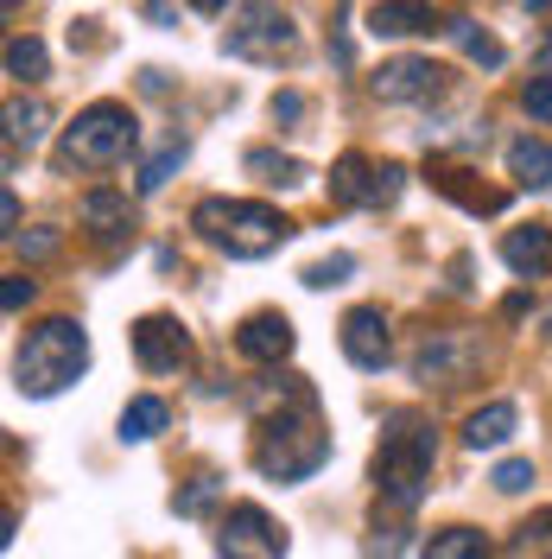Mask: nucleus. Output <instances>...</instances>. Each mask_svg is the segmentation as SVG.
Instances as JSON below:
<instances>
[{
  "label": "nucleus",
  "mask_w": 552,
  "mask_h": 559,
  "mask_svg": "<svg viewBox=\"0 0 552 559\" xmlns=\"http://www.w3.org/2000/svg\"><path fill=\"white\" fill-rule=\"evenodd\" d=\"M248 407H254V471L267 484H305L331 464V426L305 376H267L248 394Z\"/></svg>",
  "instance_id": "nucleus-1"
},
{
  "label": "nucleus",
  "mask_w": 552,
  "mask_h": 559,
  "mask_svg": "<svg viewBox=\"0 0 552 559\" xmlns=\"http://www.w3.org/2000/svg\"><path fill=\"white\" fill-rule=\"evenodd\" d=\"M432 464H439V432H432V419L413 414V407H394V414L381 419V445H375V464H369L375 502L413 515L419 502H425V489H432Z\"/></svg>",
  "instance_id": "nucleus-2"
},
{
  "label": "nucleus",
  "mask_w": 552,
  "mask_h": 559,
  "mask_svg": "<svg viewBox=\"0 0 552 559\" xmlns=\"http://www.w3.org/2000/svg\"><path fill=\"white\" fill-rule=\"evenodd\" d=\"M191 229L229 261H261V254H274L299 236L274 204H254V198H204L191 210Z\"/></svg>",
  "instance_id": "nucleus-3"
},
{
  "label": "nucleus",
  "mask_w": 552,
  "mask_h": 559,
  "mask_svg": "<svg viewBox=\"0 0 552 559\" xmlns=\"http://www.w3.org/2000/svg\"><path fill=\"white\" fill-rule=\"evenodd\" d=\"M89 369V337L76 318H45L26 331V344L13 349V388L33 394V401H51L64 394L70 382H83Z\"/></svg>",
  "instance_id": "nucleus-4"
},
{
  "label": "nucleus",
  "mask_w": 552,
  "mask_h": 559,
  "mask_svg": "<svg viewBox=\"0 0 552 559\" xmlns=\"http://www.w3.org/2000/svg\"><path fill=\"white\" fill-rule=\"evenodd\" d=\"M140 146V121L128 103H89L58 140V173H108Z\"/></svg>",
  "instance_id": "nucleus-5"
},
{
  "label": "nucleus",
  "mask_w": 552,
  "mask_h": 559,
  "mask_svg": "<svg viewBox=\"0 0 552 559\" xmlns=\"http://www.w3.org/2000/svg\"><path fill=\"white\" fill-rule=\"evenodd\" d=\"M223 51L242 58V64H279L292 51V20L279 0H242L229 13V33H223Z\"/></svg>",
  "instance_id": "nucleus-6"
},
{
  "label": "nucleus",
  "mask_w": 552,
  "mask_h": 559,
  "mask_svg": "<svg viewBox=\"0 0 552 559\" xmlns=\"http://www.w3.org/2000/svg\"><path fill=\"white\" fill-rule=\"evenodd\" d=\"M400 191H407V166H394V159L344 153L331 166V204H344V210H381V204H394Z\"/></svg>",
  "instance_id": "nucleus-7"
},
{
  "label": "nucleus",
  "mask_w": 552,
  "mask_h": 559,
  "mask_svg": "<svg viewBox=\"0 0 552 559\" xmlns=\"http://www.w3.org/2000/svg\"><path fill=\"white\" fill-rule=\"evenodd\" d=\"M477 362H483V337H470V331H425L407 369L425 388H457L477 376Z\"/></svg>",
  "instance_id": "nucleus-8"
},
{
  "label": "nucleus",
  "mask_w": 552,
  "mask_h": 559,
  "mask_svg": "<svg viewBox=\"0 0 552 559\" xmlns=\"http://www.w3.org/2000/svg\"><path fill=\"white\" fill-rule=\"evenodd\" d=\"M216 559H286V534L261 502H229L216 527Z\"/></svg>",
  "instance_id": "nucleus-9"
},
{
  "label": "nucleus",
  "mask_w": 552,
  "mask_h": 559,
  "mask_svg": "<svg viewBox=\"0 0 552 559\" xmlns=\"http://www.w3.org/2000/svg\"><path fill=\"white\" fill-rule=\"evenodd\" d=\"M134 356H140V369L146 376H178L184 362H191V331L178 324V318H166V312H146V318H134Z\"/></svg>",
  "instance_id": "nucleus-10"
},
{
  "label": "nucleus",
  "mask_w": 552,
  "mask_h": 559,
  "mask_svg": "<svg viewBox=\"0 0 552 559\" xmlns=\"http://www.w3.org/2000/svg\"><path fill=\"white\" fill-rule=\"evenodd\" d=\"M375 103H439L445 96V70L432 58H387V64L369 76Z\"/></svg>",
  "instance_id": "nucleus-11"
},
{
  "label": "nucleus",
  "mask_w": 552,
  "mask_h": 559,
  "mask_svg": "<svg viewBox=\"0 0 552 559\" xmlns=\"http://www.w3.org/2000/svg\"><path fill=\"white\" fill-rule=\"evenodd\" d=\"M337 337H344V356L356 369H387L394 362V337H387V312L381 306H349L344 324H337Z\"/></svg>",
  "instance_id": "nucleus-12"
},
{
  "label": "nucleus",
  "mask_w": 552,
  "mask_h": 559,
  "mask_svg": "<svg viewBox=\"0 0 552 559\" xmlns=\"http://www.w3.org/2000/svg\"><path fill=\"white\" fill-rule=\"evenodd\" d=\"M292 344H299V331H292L286 312H248L242 331H236V349H242L248 362H267V369H279L292 356Z\"/></svg>",
  "instance_id": "nucleus-13"
},
{
  "label": "nucleus",
  "mask_w": 552,
  "mask_h": 559,
  "mask_svg": "<svg viewBox=\"0 0 552 559\" xmlns=\"http://www.w3.org/2000/svg\"><path fill=\"white\" fill-rule=\"evenodd\" d=\"M432 191H445L451 204H464L470 216H502L508 210V191H489V185H477V173L470 166H451V159H432Z\"/></svg>",
  "instance_id": "nucleus-14"
},
{
  "label": "nucleus",
  "mask_w": 552,
  "mask_h": 559,
  "mask_svg": "<svg viewBox=\"0 0 552 559\" xmlns=\"http://www.w3.org/2000/svg\"><path fill=\"white\" fill-rule=\"evenodd\" d=\"M502 261L515 280H547L552 274V229L547 223H520L502 236Z\"/></svg>",
  "instance_id": "nucleus-15"
},
{
  "label": "nucleus",
  "mask_w": 552,
  "mask_h": 559,
  "mask_svg": "<svg viewBox=\"0 0 552 559\" xmlns=\"http://www.w3.org/2000/svg\"><path fill=\"white\" fill-rule=\"evenodd\" d=\"M83 229L96 236V242H134V210H128V198L121 191H89L83 198Z\"/></svg>",
  "instance_id": "nucleus-16"
},
{
  "label": "nucleus",
  "mask_w": 552,
  "mask_h": 559,
  "mask_svg": "<svg viewBox=\"0 0 552 559\" xmlns=\"http://www.w3.org/2000/svg\"><path fill=\"white\" fill-rule=\"evenodd\" d=\"M369 33L375 38L432 33V0H375V7H369Z\"/></svg>",
  "instance_id": "nucleus-17"
},
{
  "label": "nucleus",
  "mask_w": 552,
  "mask_h": 559,
  "mask_svg": "<svg viewBox=\"0 0 552 559\" xmlns=\"http://www.w3.org/2000/svg\"><path fill=\"white\" fill-rule=\"evenodd\" d=\"M520 426V407L515 401H489V407H477V414L464 419V445L470 452H495V445H508Z\"/></svg>",
  "instance_id": "nucleus-18"
},
{
  "label": "nucleus",
  "mask_w": 552,
  "mask_h": 559,
  "mask_svg": "<svg viewBox=\"0 0 552 559\" xmlns=\"http://www.w3.org/2000/svg\"><path fill=\"white\" fill-rule=\"evenodd\" d=\"M508 178L520 191H552V140H540V134L508 140Z\"/></svg>",
  "instance_id": "nucleus-19"
},
{
  "label": "nucleus",
  "mask_w": 552,
  "mask_h": 559,
  "mask_svg": "<svg viewBox=\"0 0 552 559\" xmlns=\"http://www.w3.org/2000/svg\"><path fill=\"white\" fill-rule=\"evenodd\" d=\"M172 426V407L159 401V394H134L128 407H121V445H146V439H159Z\"/></svg>",
  "instance_id": "nucleus-20"
},
{
  "label": "nucleus",
  "mask_w": 552,
  "mask_h": 559,
  "mask_svg": "<svg viewBox=\"0 0 552 559\" xmlns=\"http://www.w3.org/2000/svg\"><path fill=\"white\" fill-rule=\"evenodd\" d=\"M45 103H7V166H20V153H33L45 140Z\"/></svg>",
  "instance_id": "nucleus-21"
},
{
  "label": "nucleus",
  "mask_w": 552,
  "mask_h": 559,
  "mask_svg": "<svg viewBox=\"0 0 552 559\" xmlns=\"http://www.w3.org/2000/svg\"><path fill=\"white\" fill-rule=\"evenodd\" d=\"M445 33L457 38V45H464V58H470V64H483V70H502V64H508V51H502V38H495V33H483L477 20H451Z\"/></svg>",
  "instance_id": "nucleus-22"
},
{
  "label": "nucleus",
  "mask_w": 552,
  "mask_h": 559,
  "mask_svg": "<svg viewBox=\"0 0 552 559\" xmlns=\"http://www.w3.org/2000/svg\"><path fill=\"white\" fill-rule=\"evenodd\" d=\"M419 559H489V540L477 534V527H439Z\"/></svg>",
  "instance_id": "nucleus-23"
},
{
  "label": "nucleus",
  "mask_w": 552,
  "mask_h": 559,
  "mask_svg": "<svg viewBox=\"0 0 552 559\" xmlns=\"http://www.w3.org/2000/svg\"><path fill=\"white\" fill-rule=\"evenodd\" d=\"M248 173H261V185H274V191L305 185V166H299L292 153H267V146H254V153H248Z\"/></svg>",
  "instance_id": "nucleus-24"
},
{
  "label": "nucleus",
  "mask_w": 552,
  "mask_h": 559,
  "mask_svg": "<svg viewBox=\"0 0 552 559\" xmlns=\"http://www.w3.org/2000/svg\"><path fill=\"white\" fill-rule=\"evenodd\" d=\"M400 554H407V515H400V509L381 515V502H375V522H369V559H400Z\"/></svg>",
  "instance_id": "nucleus-25"
},
{
  "label": "nucleus",
  "mask_w": 552,
  "mask_h": 559,
  "mask_svg": "<svg viewBox=\"0 0 552 559\" xmlns=\"http://www.w3.org/2000/svg\"><path fill=\"white\" fill-rule=\"evenodd\" d=\"M184 153H191V140H184V134H172L166 146H159V153H153V159H146V166H140V178H134V185H140V191H159V185H166V178H172L178 166H184Z\"/></svg>",
  "instance_id": "nucleus-26"
},
{
  "label": "nucleus",
  "mask_w": 552,
  "mask_h": 559,
  "mask_svg": "<svg viewBox=\"0 0 552 559\" xmlns=\"http://www.w3.org/2000/svg\"><path fill=\"white\" fill-rule=\"evenodd\" d=\"M216 496H223V477H216V471H197V477L172 496V515H184V522H191V515L216 509Z\"/></svg>",
  "instance_id": "nucleus-27"
},
{
  "label": "nucleus",
  "mask_w": 552,
  "mask_h": 559,
  "mask_svg": "<svg viewBox=\"0 0 552 559\" xmlns=\"http://www.w3.org/2000/svg\"><path fill=\"white\" fill-rule=\"evenodd\" d=\"M45 70H51V58H45V45H38V38H7V76L38 83Z\"/></svg>",
  "instance_id": "nucleus-28"
},
{
  "label": "nucleus",
  "mask_w": 552,
  "mask_h": 559,
  "mask_svg": "<svg viewBox=\"0 0 552 559\" xmlns=\"http://www.w3.org/2000/svg\"><path fill=\"white\" fill-rule=\"evenodd\" d=\"M349 274H356V254H324V261H311L299 280H305L311 293H324V286H344Z\"/></svg>",
  "instance_id": "nucleus-29"
},
{
  "label": "nucleus",
  "mask_w": 552,
  "mask_h": 559,
  "mask_svg": "<svg viewBox=\"0 0 552 559\" xmlns=\"http://www.w3.org/2000/svg\"><path fill=\"white\" fill-rule=\"evenodd\" d=\"M515 547H520V554H533V559H552V509L515 527Z\"/></svg>",
  "instance_id": "nucleus-30"
},
{
  "label": "nucleus",
  "mask_w": 552,
  "mask_h": 559,
  "mask_svg": "<svg viewBox=\"0 0 552 559\" xmlns=\"http://www.w3.org/2000/svg\"><path fill=\"white\" fill-rule=\"evenodd\" d=\"M489 484L502 489V496H520V489L533 484V464H527V457H502V464H495V477H489Z\"/></svg>",
  "instance_id": "nucleus-31"
},
{
  "label": "nucleus",
  "mask_w": 552,
  "mask_h": 559,
  "mask_svg": "<svg viewBox=\"0 0 552 559\" xmlns=\"http://www.w3.org/2000/svg\"><path fill=\"white\" fill-rule=\"evenodd\" d=\"M520 108H527L533 121H552V76H533V83L520 90Z\"/></svg>",
  "instance_id": "nucleus-32"
},
{
  "label": "nucleus",
  "mask_w": 552,
  "mask_h": 559,
  "mask_svg": "<svg viewBox=\"0 0 552 559\" xmlns=\"http://www.w3.org/2000/svg\"><path fill=\"white\" fill-rule=\"evenodd\" d=\"M33 293H38V286L26 274H7V286H0V306H7V318L26 312V306H33Z\"/></svg>",
  "instance_id": "nucleus-33"
},
{
  "label": "nucleus",
  "mask_w": 552,
  "mask_h": 559,
  "mask_svg": "<svg viewBox=\"0 0 552 559\" xmlns=\"http://www.w3.org/2000/svg\"><path fill=\"white\" fill-rule=\"evenodd\" d=\"M299 115H305V96H299V90H279L274 96V121H299Z\"/></svg>",
  "instance_id": "nucleus-34"
},
{
  "label": "nucleus",
  "mask_w": 552,
  "mask_h": 559,
  "mask_svg": "<svg viewBox=\"0 0 552 559\" xmlns=\"http://www.w3.org/2000/svg\"><path fill=\"white\" fill-rule=\"evenodd\" d=\"M0 236H7V242H20V198H13V191L0 198Z\"/></svg>",
  "instance_id": "nucleus-35"
},
{
  "label": "nucleus",
  "mask_w": 552,
  "mask_h": 559,
  "mask_svg": "<svg viewBox=\"0 0 552 559\" xmlns=\"http://www.w3.org/2000/svg\"><path fill=\"white\" fill-rule=\"evenodd\" d=\"M140 13H146V20H153V26H178V7H172V0H146V7H140Z\"/></svg>",
  "instance_id": "nucleus-36"
},
{
  "label": "nucleus",
  "mask_w": 552,
  "mask_h": 559,
  "mask_svg": "<svg viewBox=\"0 0 552 559\" xmlns=\"http://www.w3.org/2000/svg\"><path fill=\"white\" fill-rule=\"evenodd\" d=\"M51 248H58V236H51V229H38L33 242H26V254H33V261H45V254H51Z\"/></svg>",
  "instance_id": "nucleus-37"
},
{
  "label": "nucleus",
  "mask_w": 552,
  "mask_h": 559,
  "mask_svg": "<svg viewBox=\"0 0 552 559\" xmlns=\"http://www.w3.org/2000/svg\"><path fill=\"white\" fill-rule=\"evenodd\" d=\"M191 7H197V13H223V7H229V0H191Z\"/></svg>",
  "instance_id": "nucleus-38"
},
{
  "label": "nucleus",
  "mask_w": 552,
  "mask_h": 559,
  "mask_svg": "<svg viewBox=\"0 0 552 559\" xmlns=\"http://www.w3.org/2000/svg\"><path fill=\"white\" fill-rule=\"evenodd\" d=\"M7 7H20V0H7Z\"/></svg>",
  "instance_id": "nucleus-39"
},
{
  "label": "nucleus",
  "mask_w": 552,
  "mask_h": 559,
  "mask_svg": "<svg viewBox=\"0 0 552 559\" xmlns=\"http://www.w3.org/2000/svg\"><path fill=\"white\" fill-rule=\"evenodd\" d=\"M547 324H552V318H547Z\"/></svg>",
  "instance_id": "nucleus-40"
}]
</instances>
